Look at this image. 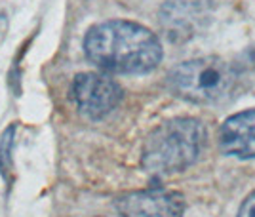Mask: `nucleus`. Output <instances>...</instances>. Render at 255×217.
<instances>
[{
    "instance_id": "obj_9",
    "label": "nucleus",
    "mask_w": 255,
    "mask_h": 217,
    "mask_svg": "<svg viewBox=\"0 0 255 217\" xmlns=\"http://www.w3.org/2000/svg\"><path fill=\"white\" fill-rule=\"evenodd\" d=\"M238 217H255V191L244 200V204L240 206Z\"/></svg>"
},
{
    "instance_id": "obj_3",
    "label": "nucleus",
    "mask_w": 255,
    "mask_h": 217,
    "mask_svg": "<svg viewBox=\"0 0 255 217\" xmlns=\"http://www.w3.org/2000/svg\"><path fill=\"white\" fill-rule=\"evenodd\" d=\"M236 84V73L219 57H198L173 67L168 88L177 98L192 103H215L227 98Z\"/></svg>"
},
{
    "instance_id": "obj_2",
    "label": "nucleus",
    "mask_w": 255,
    "mask_h": 217,
    "mask_svg": "<svg viewBox=\"0 0 255 217\" xmlns=\"http://www.w3.org/2000/svg\"><path fill=\"white\" fill-rule=\"evenodd\" d=\"M206 141L204 124L196 118H171L149 133L143 145V168L154 175L181 172L196 162Z\"/></svg>"
},
{
    "instance_id": "obj_8",
    "label": "nucleus",
    "mask_w": 255,
    "mask_h": 217,
    "mask_svg": "<svg viewBox=\"0 0 255 217\" xmlns=\"http://www.w3.org/2000/svg\"><path fill=\"white\" fill-rule=\"evenodd\" d=\"M13 131L15 126H10L8 131L4 133L2 143H0V174L6 177L8 170H10V158H11V147H13Z\"/></svg>"
},
{
    "instance_id": "obj_6",
    "label": "nucleus",
    "mask_w": 255,
    "mask_h": 217,
    "mask_svg": "<svg viewBox=\"0 0 255 217\" xmlns=\"http://www.w3.org/2000/svg\"><path fill=\"white\" fill-rule=\"evenodd\" d=\"M221 147L236 158H255V108L233 114L221 126Z\"/></svg>"
},
{
    "instance_id": "obj_7",
    "label": "nucleus",
    "mask_w": 255,
    "mask_h": 217,
    "mask_svg": "<svg viewBox=\"0 0 255 217\" xmlns=\"http://www.w3.org/2000/svg\"><path fill=\"white\" fill-rule=\"evenodd\" d=\"M200 13V4L194 0H168L162 8V25L171 40L179 36H189L194 29L196 15Z\"/></svg>"
},
{
    "instance_id": "obj_4",
    "label": "nucleus",
    "mask_w": 255,
    "mask_h": 217,
    "mask_svg": "<svg viewBox=\"0 0 255 217\" xmlns=\"http://www.w3.org/2000/svg\"><path fill=\"white\" fill-rule=\"evenodd\" d=\"M71 94L78 110L88 118L99 120L113 112L122 101V88L111 76L82 73L75 78Z\"/></svg>"
},
{
    "instance_id": "obj_5",
    "label": "nucleus",
    "mask_w": 255,
    "mask_h": 217,
    "mask_svg": "<svg viewBox=\"0 0 255 217\" xmlns=\"http://www.w3.org/2000/svg\"><path fill=\"white\" fill-rule=\"evenodd\" d=\"M115 206L122 217H183L185 212L181 195L164 189L128 193Z\"/></svg>"
},
{
    "instance_id": "obj_1",
    "label": "nucleus",
    "mask_w": 255,
    "mask_h": 217,
    "mask_svg": "<svg viewBox=\"0 0 255 217\" xmlns=\"http://www.w3.org/2000/svg\"><path fill=\"white\" fill-rule=\"evenodd\" d=\"M86 57L103 71L118 75H143L162 61L156 34L131 21H103L84 36Z\"/></svg>"
}]
</instances>
